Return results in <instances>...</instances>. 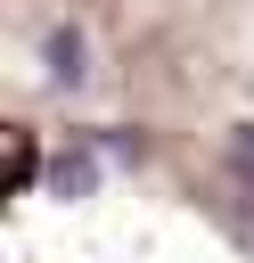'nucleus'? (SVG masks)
<instances>
[{"label":"nucleus","mask_w":254,"mask_h":263,"mask_svg":"<svg viewBox=\"0 0 254 263\" xmlns=\"http://www.w3.org/2000/svg\"><path fill=\"white\" fill-rule=\"evenodd\" d=\"M41 66H49V82H57V90H82V82H90V41H82V25H74V16H57V25L41 33Z\"/></svg>","instance_id":"1"},{"label":"nucleus","mask_w":254,"mask_h":263,"mask_svg":"<svg viewBox=\"0 0 254 263\" xmlns=\"http://www.w3.org/2000/svg\"><path fill=\"white\" fill-rule=\"evenodd\" d=\"M98 189V148L82 140V148H66V156H49V197H90Z\"/></svg>","instance_id":"2"}]
</instances>
